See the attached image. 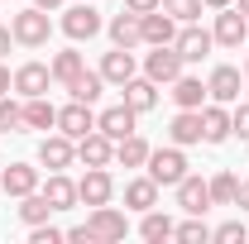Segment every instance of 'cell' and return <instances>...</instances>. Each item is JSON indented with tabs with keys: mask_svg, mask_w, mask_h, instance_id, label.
Returning a JSON list of instances; mask_svg holds the SVG:
<instances>
[{
	"mask_svg": "<svg viewBox=\"0 0 249 244\" xmlns=\"http://www.w3.org/2000/svg\"><path fill=\"white\" fill-rule=\"evenodd\" d=\"M10 34H15V43H24V48H43L48 43V34H53V24H48V10H19L15 19H10Z\"/></svg>",
	"mask_w": 249,
	"mask_h": 244,
	"instance_id": "6da1fadb",
	"label": "cell"
},
{
	"mask_svg": "<svg viewBox=\"0 0 249 244\" xmlns=\"http://www.w3.org/2000/svg\"><path fill=\"white\" fill-rule=\"evenodd\" d=\"M149 177H154L158 187H178L187 177L182 149H178V144H173V149H149Z\"/></svg>",
	"mask_w": 249,
	"mask_h": 244,
	"instance_id": "7a4b0ae2",
	"label": "cell"
},
{
	"mask_svg": "<svg viewBox=\"0 0 249 244\" xmlns=\"http://www.w3.org/2000/svg\"><path fill=\"white\" fill-rule=\"evenodd\" d=\"M87 235H91V244H115L129 235V225H124L120 211H110V206H91V215H87Z\"/></svg>",
	"mask_w": 249,
	"mask_h": 244,
	"instance_id": "3957f363",
	"label": "cell"
},
{
	"mask_svg": "<svg viewBox=\"0 0 249 244\" xmlns=\"http://www.w3.org/2000/svg\"><path fill=\"white\" fill-rule=\"evenodd\" d=\"M144 77L158 82V87H173V82L182 77V58H178V48H173V43H158L154 53L144 58Z\"/></svg>",
	"mask_w": 249,
	"mask_h": 244,
	"instance_id": "277c9868",
	"label": "cell"
},
{
	"mask_svg": "<svg viewBox=\"0 0 249 244\" xmlns=\"http://www.w3.org/2000/svg\"><path fill=\"white\" fill-rule=\"evenodd\" d=\"M173 48H178V58H182V62H201L211 48H216V38H211V29L182 24V29H178V38H173Z\"/></svg>",
	"mask_w": 249,
	"mask_h": 244,
	"instance_id": "5b68a950",
	"label": "cell"
},
{
	"mask_svg": "<svg viewBox=\"0 0 249 244\" xmlns=\"http://www.w3.org/2000/svg\"><path fill=\"white\" fill-rule=\"evenodd\" d=\"M72 158H77V139H67L62 129H58V134H48V139L38 144V163H43L48 173H62Z\"/></svg>",
	"mask_w": 249,
	"mask_h": 244,
	"instance_id": "8992f818",
	"label": "cell"
},
{
	"mask_svg": "<svg viewBox=\"0 0 249 244\" xmlns=\"http://www.w3.org/2000/svg\"><path fill=\"white\" fill-rule=\"evenodd\" d=\"M211 38H216L220 48H240V43L249 38V15H240V10H230V5H225V15H216Z\"/></svg>",
	"mask_w": 249,
	"mask_h": 244,
	"instance_id": "52a82bcc",
	"label": "cell"
},
{
	"mask_svg": "<svg viewBox=\"0 0 249 244\" xmlns=\"http://www.w3.org/2000/svg\"><path fill=\"white\" fill-rule=\"evenodd\" d=\"M139 34H144V43H154V48L158 43H173V38H178V19L158 5V10H149V15H139Z\"/></svg>",
	"mask_w": 249,
	"mask_h": 244,
	"instance_id": "ba28073f",
	"label": "cell"
},
{
	"mask_svg": "<svg viewBox=\"0 0 249 244\" xmlns=\"http://www.w3.org/2000/svg\"><path fill=\"white\" fill-rule=\"evenodd\" d=\"M77 158H82L87 168H110V158H115V139H106L101 129H91V134L77 139Z\"/></svg>",
	"mask_w": 249,
	"mask_h": 244,
	"instance_id": "9c48e42d",
	"label": "cell"
},
{
	"mask_svg": "<svg viewBox=\"0 0 249 244\" xmlns=\"http://www.w3.org/2000/svg\"><path fill=\"white\" fill-rule=\"evenodd\" d=\"M62 34L77 38V43H82V38H96V34H101V15H96L91 5H72V10L62 15Z\"/></svg>",
	"mask_w": 249,
	"mask_h": 244,
	"instance_id": "30bf717a",
	"label": "cell"
},
{
	"mask_svg": "<svg viewBox=\"0 0 249 244\" xmlns=\"http://www.w3.org/2000/svg\"><path fill=\"white\" fill-rule=\"evenodd\" d=\"M58 129L67 134V139H82V134H91L96 129V115L87 101H72V105H62L58 110Z\"/></svg>",
	"mask_w": 249,
	"mask_h": 244,
	"instance_id": "8fae6325",
	"label": "cell"
},
{
	"mask_svg": "<svg viewBox=\"0 0 249 244\" xmlns=\"http://www.w3.org/2000/svg\"><path fill=\"white\" fill-rule=\"evenodd\" d=\"M134 120H139V110H129V105H110V110H101L96 115V129L106 134V139H124V134H134Z\"/></svg>",
	"mask_w": 249,
	"mask_h": 244,
	"instance_id": "7c38bea8",
	"label": "cell"
},
{
	"mask_svg": "<svg viewBox=\"0 0 249 244\" xmlns=\"http://www.w3.org/2000/svg\"><path fill=\"white\" fill-rule=\"evenodd\" d=\"M110 192H115L110 173H106V168H87V177L77 182V201H87V206H106Z\"/></svg>",
	"mask_w": 249,
	"mask_h": 244,
	"instance_id": "4fadbf2b",
	"label": "cell"
},
{
	"mask_svg": "<svg viewBox=\"0 0 249 244\" xmlns=\"http://www.w3.org/2000/svg\"><path fill=\"white\" fill-rule=\"evenodd\" d=\"M48 82H53V67H43V62H24V67H15V91L24 96H43L48 91Z\"/></svg>",
	"mask_w": 249,
	"mask_h": 244,
	"instance_id": "5bb4252c",
	"label": "cell"
},
{
	"mask_svg": "<svg viewBox=\"0 0 249 244\" xmlns=\"http://www.w3.org/2000/svg\"><path fill=\"white\" fill-rule=\"evenodd\" d=\"M178 206H182L187 215H206V206H211V187L187 173L182 182H178Z\"/></svg>",
	"mask_w": 249,
	"mask_h": 244,
	"instance_id": "9a60e30c",
	"label": "cell"
},
{
	"mask_svg": "<svg viewBox=\"0 0 249 244\" xmlns=\"http://www.w3.org/2000/svg\"><path fill=\"white\" fill-rule=\"evenodd\" d=\"M206 91H211V101L230 105V101H240V91H245V77H240L235 67H216L211 82H206Z\"/></svg>",
	"mask_w": 249,
	"mask_h": 244,
	"instance_id": "2e32d148",
	"label": "cell"
},
{
	"mask_svg": "<svg viewBox=\"0 0 249 244\" xmlns=\"http://www.w3.org/2000/svg\"><path fill=\"white\" fill-rule=\"evenodd\" d=\"M201 139H206V144H225V139H230V110H225L220 101L201 105Z\"/></svg>",
	"mask_w": 249,
	"mask_h": 244,
	"instance_id": "e0dca14e",
	"label": "cell"
},
{
	"mask_svg": "<svg viewBox=\"0 0 249 244\" xmlns=\"http://www.w3.org/2000/svg\"><path fill=\"white\" fill-rule=\"evenodd\" d=\"M0 187H5L10 196H29V192H38V168H29V163H10V168L0 173Z\"/></svg>",
	"mask_w": 249,
	"mask_h": 244,
	"instance_id": "ac0fdd59",
	"label": "cell"
},
{
	"mask_svg": "<svg viewBox=\"0 0 249 244\" xmlns=\"http://www.w3.org/2000/svg\"><path fill=\"white\" fill-rule=\"evenodd\" d=\"M120 91H124V105L144 115V110H154V101H158V82H149V77H129Z\"/></svg>",
	"mask_w": 249,
	"mask_h": 244,
	"instance_id": "d6986e66",
	"label": "cell"
},
{
	"mask_svg": "<svg viewBox=\"0 0 249 244\" xmlns=\"http://www.w3.org/2000/svg\"><path fill=\"white\" fill-rule=\"evenodd\" d=\"M110 43H115V48H139V43H144L139 15H134V10H120V15L110 19Z\"/></svg>",
	"mask_w": 249,
	"mask_h": 244,
	"instance_id": "ffe728a7",
	"label": "cell"
},
{
	"mask_svg": "<svg viewBox=\"0 0 249 244\" xmlns=\"http://www.w3.org/2000/svg\"><path fill=\"white\" fill-rule=\"evenodd\" d=\"M168 134H173V144H178V149L201 144V110H178L173 124H168Z\"/></svg>",
	"mask_w": 249,
	"mask_h": 244,
	"instance_id": "44dd1931",
	"label": "cell"
},
{
	"mask_svg": "<svg viewBox=\"0 0 249 244\" xmlns=\"http://www.w3.org/2000/svg\"><path fill=\"white\" fill-rule=\"evenodd\" d=\"M101 77H106L110 87H124V82L134 77V53H129V48H115V53H106V58H101Z\"/></svg>",
	"mask_w": 249,
	"mask_h": 244,
	"instance_id": "7402d4cb",
	"label": "cell"
},
{
	"mask_svg": "<svg viewBox=\"0 0 249 244\" xmlns=\"http://www.w3.org/2000/svg\"><path fill=\"white\" fill-rule=\"evenodd\" d=\"M124 206L129 211H154L158 206V182L154 177H134V182L124 187Z\"/></svg>",
	"mask_w": 249,
	"mask_h": 244,
	"instance_id": "603a6c76",
	"label": "cell"
},
{
	"mask_svg": "<svg viewBox=\"0 0 249 244\" xmlns=\"http://www.w3.org/2000/svg\"><path fill=\"white\" fill-rule=\"evenodd\" d=\"M206 96H211V91H206L196 77H178V82H173V101H178V110H201Z\"/></svg>",
	"mask_w": 249,
	"mask_h": 244,
	"instance_id": "cb8c5ba5",
	"label": "cell"
},
{
	"mask_svg": "<svg viewBox=\"0 0 249 244\" xmlns=\"http://www.w3.org/2000/svg\"><path fill=\"white\" fill-rule=\"evenodd\" d=\"M115 163H124V168H144L149 163V144L139 139V129L124 134V139H115Z\"/></svg>",
	"mask_w": 249,
	"mask_h": 244,
	"instance_id": "d4e9b609",
	"label": "cell"
},
{
	"mask_svg": "<svg viewBox=\"0 0 249 244\" xmlns=\"http://www.w3.org/2000/svg\"><path fill=\"white\" fill-rule=\"evenodd\" d=\"M101 87H106V77H101V72H87V67H82V72L67 82L72 101H87V105H96V101H101Z\"/></svg>",
	"mask_w": 249,
	"mask_h": 244,
	"instance_id": "484cf974",
	"label": "cell"
},
{
	"mask_svg": "<svg viewBox=\"0 0 249 244\" xmlns=\"http://www.w3.org/2000/svg\"><path fill=\"white\" fill-rule=\"evenodd\" d=\"M24 129H58V110H53L43 96H29V105H24Z\"/></svg>",
	"mask_w": 249,
	"mask_h": 244,
	"instance_id": "4316f807",
	"label": "cell"
},
{
	"mask_svg": "<svg viewBox=\"0 0 249 244\" xmlns=\"http://www.w3.org/2000/svg\"><path fill=\"white\" fill-rule=\"evenodd\" d=\"M43 196H48V201H53V211H67V206H72V201H77V182H67V177H62V173H53V177H48V182H43Z\"/></svg>",
	"mask_w": 249,
	"mask_h": 244,
	"instance_id": "83f0119b",
	"label": "cell"
},
{
	"mask_svg": "<svg viewBox=\"0 0 249 244\" xmlns=\"http://www.w3.org/2000/svg\"><path fill=\"white\" fill-rule=\"evenodd\" d=\"M19 201H24V206H19V220H24V225H43V220L53 215V201H48L43 192H29V196H19Z\"/></svg>",
	"mask_w": 249,
	"mask_h": 244,
	"instance_id": "f1b7e54d",
	"label": "cell"
},
{
	"mask_svg": "<svg viewBox=\"0 0 249 244\" xmlns=\"http://www.w3.org/2000/svg\"><path fill=\"white\" fill-rule=\"evenodd\" d=\"M139 235H144V240H173V220H168V215L163 211H144V220H139Z\"/></svg>",
	"mask_w": 249,
	"mask_h": 244,
	"instance_id": "f546056e",
	"label": "cell"
},
{
	"mask_svg": "<svg viewBox=\"0 0 249 244\" xmlns=\"http://www.w3.org/2000/svg\"><path fill=\"white\" fill-rule=\"evenodd\" d=\"M173 240H182V244H206V240H211V225H206L201 215H192V220H182V225H173Z\"/></svg>",
	"mask_w": 249,
	"mask_h": 244,
	"instance_id": "4dcf8cb0",
	"label": "cell"
},
{
	"mask_svg": "<svg viewBox=\"0 0 249 244\" xmlns=\"http://www.w3.org/2000/svg\"><path fill=\"white\" fill-rule=\"evenodd\" d=\"M82 67H87V62H82V53H77V48H67V53H58V58H53V82H62V87H67Z\"/></svg>",
	"mask_w": 249,
	"mask_h": 244,
	"instance_id": "1f68e13d",
	"label": "cell"
},
{
	"mask_svg": "<svg viewBox=\"0 0 249 244\" xmlns=\"http://www.w3.org/2000/svg\"><path fill=\"white\" fill-rule=\"evenodd\" d=\"M206 187H211V201H216V206H235V192H240V182H235L230 173H216Z\"/></svg>",
	"mask_w": 249,
	"mask_h": 244,
	"instance_id": "d6a6232c",
	"label": "cell"
},
{
	"mask_svg": "<svg viewBox=\"0 0 249 244\" xmlns=\"http://www.w3.org/2000/svg\"><path fill=\"white\" fill-rule=\"evenodd\" d=\"M163 10H168L178 24H196V19H201V0H163Z\"/></svg>",
	"mask_w": 249,
	"mask_h": 244,
	"instance_id": "836d02e7",
	"label": "cell"
},
{
	"mask_svg": "<svg viewBox=\"0 0 249 244\" xmlns=\"http://www.w3.org/2000/svg\"><path fill=\"white\" fill-rule=\"evenodd\" d=\"M211 240H220V244H245L249 230H245V220H225L220 230H211Z\"/></svg>",
	"mask_w": 249,
	"mask_h": 244,
	"instance_id": "e575fe53",
	"label": "cell"
},
{
	"mask_svg": "<svg viewBox=\"0 0 249 244\" xmlns=\"http://www.w3.org/2000/svg\"><path fill=\"white\" fill-rule=\"evenodd\" d=\"M19 124H24V105H15V101L0 96V129H19Z\"/></svg>",
	"mask_w": 249,
	"mask_h": 244,
	"instance_id": "d590c367",
	"label": "cell"
},
{
	"mask_svg": "<svg viewBox=\"0 0 249 244\" xmlns=\"http://www.w3.org/2000/svg\"><path fill=\"white\" fill-rule=\"evenodd\" d=\"M29 240L34 244H58V240H67V230H58V225L43 220V225H29Z\"/></svg>",
	"mask_w": 249,
	"mask_h": 244,
	"instance_id": "8d00e7d4",
	"label": "cell"
},
{
	"mask_svg": "<svg viewBox=\"0 0 249 244\" xmlns=\"http://www.w3.org/2000/svg\"><path fill=\"white\" fill-rule=\"evenodd\" d=\"M230 134H240V139H249V101L230 115Z\"/></svg>",
	"mask_w": 249,
	"mask_h": 244,
	"instance_id": "74e56055",
	"label": "cell"
},
{
	"mask_svg": "<svg viewBox=\"0 0 249 244\" xmlns=\"http://www.w3.org/2000/svg\"><path fill=\"white\" fill-rule=\"evenodd\" d=\"M158 5H163V0H124V10H134V15H149Z\"/></svg>",
	"mask_w": 249,
	"mask_h": 244,
	"instance_id": "f35d334b",
	"label": "cell"
},
{
	"mask_svg": "<svg viewBox=\"0 0 249 244\" xmlns=\"http://www.w3.org/2000/svg\"><path fill=\"white\" fill-rule=\"evenodd\" d=\"M235 206H240V211H249V182H240V192H235Z\"/></svg>",
	"mask_w": 249,
	"mask_h": 244,
	"instance_id": "ab89813d",
	"label": "cell"
},
{
	"mask_svg": "<svg viewBox=\"0 0 249 244\" xmlns=\"http://www.w3.org/2000/svg\"><path fill=\"white\" fill-rule=\"evenodd\" d=\"M10 87H15V77H10V67H0V96L10 91Z\"/></svg>",
	"mask_w": 249,
	"mask_h": 244,
	"instance_id": "60d3db41",
	"label": "cell"
},
{
	"mask_svg": "<svg viewBox=\"0 0 249 244\" xmlns=\"http://www.w3.org/2000/svg\"><path fill=\"white\" fill-rule=\"evenodd\" d=\"M10 38H15V34H10V29H0V58L10 53Z\"/></svg>",
	"mask_w": 249,
	"mask_h": 244,
	"instance_id": "b9f144b4",
	"label": "cell"
},
{
	"mask_svg": "<svg viewBox=\"0 0 249 244\" xmlns=\"http://www.w3.org/2000/svg\"><path fill=\"white\" fill-rule=\"evenodd\" d=\"M34 5H38V10H58L62 0H34Z\"/></svg>",
	"mask_w": 249,
	"mask_h": 244,
	"instance_id": "7bdbcfd3",
	"label": "cell"
},
{
	"mask_svg": "<svg viewBox=\"0 0 249 244\" xmlns=\"http://www.w3.org/2000/svg\"><path fill=\"white\" fill-rule=\"evenodd\" d=\"M201 5H216V10H225V5H235V0H201Z\"/></svg>",
	"mask_w": 249,
	"mask_h": 244,
	"instance_id": "ee69618b",
	"label": "cell"
},
{
	"mask_svg": "<svg viewBox=\"0 0 249 244\" xmlns=\"http://www.w3.org/2000/svg\"><path fill=\"white\" fill-rule=\"evenodd\" d=\"M235 10H240V15H249V0H235Z\"/></svg>",
	"mask_w": 249,
	"mask_h": 244,
	"instance_id": "f6af8a7d",
	"label": "cell"
},
{
	"mask_svg": "<svg viewBox=\"0 0 249 244\" xmlns=\"http://www.w3.org/2000/svg\"><path fill=\"white\" fill-rule=\"evenodd\" d=\"M245 77H249V62H245Z\"/></svg>",
	"mask_w": 249,
	"mask_h": 244,
	"instance_id": "bcb514c9",
	"label": "cell"
}]
</instances>
